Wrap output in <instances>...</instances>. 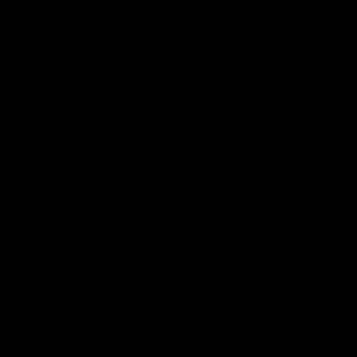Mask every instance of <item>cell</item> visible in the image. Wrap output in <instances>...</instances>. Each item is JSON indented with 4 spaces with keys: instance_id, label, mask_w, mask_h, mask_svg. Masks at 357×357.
Instances as JSON below:
<instances>
[{
    "instance_id": "6da1fadb",
    "label": "cell",
    "mask_w": 357,
    "mask_h": 357,
    "mask_svg": "<svg viewBox=\"0 0 357 357\" xmlns=\"http://www.w3.org/2000/svg\"><path fill=\"white\" fill-rule=\"evenodd\" d=\"M223 73H229L223 39H178V78L184 84L212 89V84H223Z\"/></svg>"
},
{
    "instance_id": "7a4b0ae2",
    "label": "cell",
    "mask_w": 357,
    "mask_h": 357,
    "mask_svg": "<svg viewBox=\"0 0 357 357\" xmlns=\"http://www.w3.org/2000/svg\"><path fill=\"white\" fill-rule=\"evenodd\" d=\"M273 145L268 134H223V167L229 173H268Z\"/></svg>"
},
{
    "instance_id": "3957f363",
    "label": "cell",
    "mask_w": 357,
    "mask_h": 357,
    "mask_svg": "<svg viewBox=\"0 0 357 357\" xmlns=\"http://www.w3.org/2000/svg\"><path fill=\"white\" fill-rule=\"evenodd\" d=\"M312 301L318 312H340L357 301V268H318L312 273Z\"/></svg>"
},
{
    "instance_id": "277c9868",
    "label": "cell",
    "mask_w": 357,
    "mask_h": 357,
    "mask_svg": "<svg viewBox=\"0 0 357 357\" xmlns=\"http://www.w3.org/2000/svg\"><path fill=\"white\" fill-rule=\"evenodd\" d=\"M184 201L178 178H134V212L139 218H173Z\"/></svg>"
},
{
    "instance_id": "5b68a950",
    "label": "cell",
    "mask_w": 357,
    "mask_h": 357,
    "mask_svg": "<svg viewBox=\"0 0 357 357\" xmlns=\"http://www.w3.org/2000/svg\"><path fill=\"white\" fill-rule=\"evenodd\" d=\"M89 245H95L89 223H45V251H50V262H84Z\"/></svg>"
},
{
    "instance_id": "8992f818",
    "label": "cell",
    "mask_w": 357,
    "mask_h": 357,
    "mask_svg": "<svg viewBox=\"0 0 357 357\" xmlns=\"http://www.w3.org/2000/svg\"><path fill=\"white\" fill-rule=\"evenodd\" d=\"M178 39H223V6L218 0H184L178 6Z\"/></svg>"
},
{
    "instance_id": "52a82bcc",
    "label": "cell",
    "mask_w": 357,
    "mask_h": 357,
    "mask_svg": "<svg viewBox=\"0 0 357 357\" xmlns=\"http://www.w3.org/2000/svg\"><path fill=\"white\" fill-rule=\"evenodd\" d=\"M268 346L273 351H307L312 346V312H268Z\"/></svg>"
},
{
    "instance_id": "ba28073f",
    "label": "cell",
    "mask_w": 357,
    "mask_h": 357,
    "mask_svg": "<svg viewBox=\"0 0 357 357\" xmlns=\"http://www.w3.org/2000/svg\"><path fill=\"white\" fill-rule=\"evenodd\" d=\"M312 123L318 128H351L357 123V89H312Z\"/></svg>"
}]
</instances>
